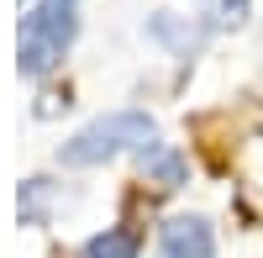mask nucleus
Segmentation results:
<instances>
[{"mask_svg": "<svg viewBox=\"0 0 263 258\" xmlns=\"http://www.w3.org/2000/svg\"><path fill=\"white\" fill-rule=\"evenodd\" d=\"M153 137H158V126H153L147 111H111L63 142L58 163L63 169H95V163H111L121 153H142V148H153Z\"/></svg>", "mask_w": 263, "mask_h": 258, "instance_id": "f257e3e1", "label": "nucleus"}, {"mask_svg": "<svg viewBox=\"0 0 263 258\" xmlns=\"http://www.w3.org/2000/svg\"><path fill=\"white\" fill-rule=\"evenodd\" d=\"M79 0H37V6L27 11V21H21V42H16V69L21 74H53L63 53L74 48V32H79Z\"/></svg>", "mask_w": 263, "mask_h": 258, "instance_id": "f03ea898", "label": "nucleus"}, {"mask_svg": "<svg viewBox=\"0 0 263 258\" xmlns=\"http://www.w3.org/2000/svg\"><path fill=\"white\" fill-rule=\"evenodd\" d=\"M158 258H216V232L205 216H174L163 227Z\"/></svg>", "mask_w": 263, "mask_h": 258, "instance_id": "7ed1b4c3", "label": "nucleus"}, {"mask_svg": "<svg viewBox=\"0 0 263 258\" xmlns=\"http://www.w3.org/2000/svg\"><path fill=\"white\" fill-rule=\"evenodd\" d=\"M84 258H137V237L132 232H100V237L84 243Z\"/></svg>", "mask_w": 263, "mask_h": 258, "instance_id": "20e7f679", "label": "nucleus"}, {"mask_svg": "<svg viewBox=\"0 0 263 258\" xmlns=\"http://www.w3.org/2000/svg\"><path fill=\"white\" fill-rule=\"evenodd\" d=\"M216 16H221L227 27H242V21H248V0H221V11H216Z\"/></svg>", "mask_w": 263, "mask_h": 258, "instance_id": "39448f33", "label": "nucleus"}]
</instances>
